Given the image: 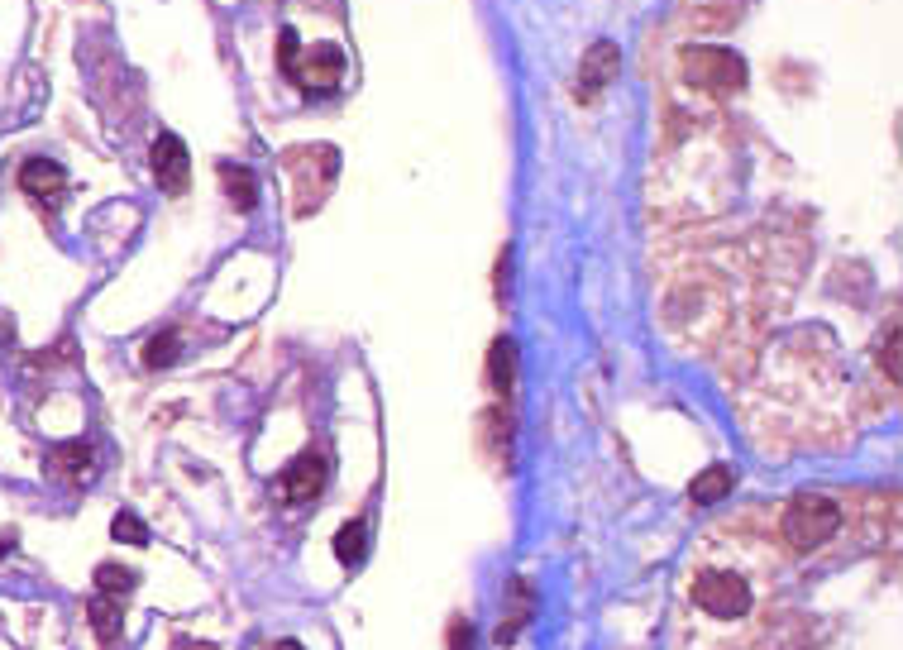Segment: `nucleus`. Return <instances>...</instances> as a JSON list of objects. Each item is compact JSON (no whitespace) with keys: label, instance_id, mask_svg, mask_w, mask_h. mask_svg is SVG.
Returning a JSON list of instances; mask_svg holds the SVG:
<instances>
[{"label":"nucleus","instance_id":"nucleus-1","mask_svg":"<svg viewBox=\"0 0 903 650\" xmlns=\"http://www.w3.org/2000/svg\"><path fill=\"white\" fill-rule=\"evenodd\" d=\"M841 526V507L822 493H798L789 507H784V536L794 550H817L837 536Z\"/></svg>","mask_w":903,"mask_h":650},{"label":"nucleus","instance_id":"nucleus-2","mask_svg":"<svg viewBox=\"0 0 903 650\" xmlns=\"http://www.w3.org/2000/svg\"><path fill=\"white\" fill-rule=\"evenodd\" d=\"M684 82L708 96H736L746 87V58L731 48H688L684 53Z\"/></svg>","mask_w":903,"mask_h":650},{"label":"nucleus","instance_id":"nucleus-3","mask_svg":"<svg viewBox=\"0 0 903 650\" xmlns=\"http://www.w3.org/2000/svg\"><path fill=\"white\" fill-rule=\"evenodd\" d=\"M693 603L703 607L708 617H746L751 612V584L736 574V569H703L698 579H693Z\"/></svg>","mask_w":903,"mask_h":650},{"label":"nucleus","instance_id":"nucleus-4","mask_svg":"<svg viewBox=\"0 0 903 650\" xmlns=\"http://www.w3.org/2000/svg\"><path fill=\"white\" fill-rule=\"evenodd\" d=\"M149 163H153V182H158V187H163L168 196L187 192V177H192V158H187V144H182L177 134H158V139H153Z\"/></svg>","mask_w":903,"mask_h":650},{"label":"nucleus","instance_id":"nucleus-5","mask_svg":"<svg viewBox=\"0 0 903 650\" xmlns=\"http://www.w3.org/2000/svg\"><path fill=\"white\" fill-rule=\"evenodd\" d=\"M325 455H316V450H306V455H297L287 469L278 474V498L282 502H311V498H321V488H325Z\"/></svg>","mask_w":903,"mask_h":650},{"label":"nucleus","instance_id":"nucleus-6","mask_svg":"<svg viewBox=\"0 0 903 650\" xmlns=\"http://www.w3.org/2000/svg\"><path fill=\"white\" fill-rule=\"evenodd\" d=\"M617 67H622V53H617V44H607V39H598V44L583 53V67H579V96H598L612 77H617Z\"/></svg>","mask_w":903,"mask_h":650},{"label":"nucleus","instance_id":"nucleus-7","mask_svg":"<svg viewBox=\"0 0 903 650\" xmlns=\"http://www.w3.org/2000/svg\"><path fill=\"white\" fill-rule=\"evenodd\" d=\"M20 187L34 196V201H43V206H48L53 196H63L67 173L58 168V163H53V158H29V163L20 168Z\"/></svg>","mask_w":903,"mask_h":650},{"label":"nucleus","instance_id":"nucleus-8","mask_svg":"<svg viewBox=\"0 0 903 650\" xmlns=\"http://www.w3.org/2000/svg\"><path fill=\"white\" fill-rule=\"evenodd\" d=\"M311 67H297V82L306 91H321V87H335L344 72V53L340 48H316V53H306Z\"/></svg>","mask_w":903,"mask_h":650},{"label":"nucleus","instance_id":"nucleus-9","mask_svg":"<svg viewBox=\"0 0 903 650\" xmlns=\"http://www.w3.org/2000/svg\"><path fill=\"white\" fill-rule=\"evenodd\" d=\"M86 617H91V627L101 636V646H115L120 641V631H125V607L106 598V593H91L86 598Z\"/></svg>","mask_w":903,"mask_h":650},{"label":"nucleus","instance_id":"nucleus-10","mask_svg":"<svg viewBox=\"0 0 903 650\" xmlns=\"http://www.w3.org/2000/svg\"><path fill=\"white\" fill-rule=\"evenodd\" d=\"M488 378H493V388L502 392V397H512V388H516V345L507 340V335H497V340H493V354H488Z\"/></svg>","mask_w":903,"mask_h":650},{"label":"nucleus","instance_id":"nucleus-11","mask_svg":"<svg viewBox=\"0 0 903 650\" xmlns=\"http://www.w3.org/2000/svg\"><path fill=\"white\" fill-rule=\"evenodd\" d=\"M731 483H736V478H731L727 464H712V469H703V474L693 478V488H688V493H693L698 507H712V502H722L731 493Z\"/></svg>","mask_w":903,"mask_h":650},{"label":"nucleus","instance_id":"nucleus-12","mask_svg":"<svg viewBox=\"0 0 903 650\" xmlns=\"http://www.w3.org/2000/svg\"><path fill=\"white\" fill-rule=\"evenodd\" d=\"M134 588H139V574H134V569H125V564H96V593L125 603Z\"/></svg>","mask_w":903,"mask_h":650},{"label":"nucleus","instance_id":"nucleus-13","mask_svg":"<svg viewBox=\"0 0 903 650\" xmlns=\"http://www.w3.org/2000/svg\"><path fill=\"white\" fill-rule=\"evenodd\" d=\"M364 550H368V521H344L340 531H335V555L340 564H364Z\"/></svg>","mask_w":903,"mask_h":650},{"label":"nucleus","instance_id":"nucleus-14","mask_svg":"<svg viewBox=\"0 0 903 650\" xmlns=\"http://www.w3.org/2000/svg\"><path fill=\"white\" fill-rule=\"evenodd\" d=\"M48 464H53L58 474H67V478H82L86 469H91V445H86V440H67V445H53Z\"/></svg>","mask_w":903,"mask_h":650},{"label":"nucleus","instance_id":"nucleus-15","mask_svg":"<svg viewBox=\"0 0 903 650\" xmlns=\"http://www.w3.org/2000/svg\"><path fill=\"white\" fill-rule=\"evenodd\" d=\"M220 182H225V192H230V201H235L239 211H254L258 187H254V173H249V168H235V163H225V168H220Z\"/></svg>","mask_w":903,"mask_h":650},{"label":"nucleus","instance_id":"nucleus-16","mask_svg":"<svg viewBox=\"0 0 903 650\" xmlns=\"http://www.w3.org/2000/svg\"><path fill=\"white\" fill-rule=\"evenodd\" d=\"M177 349H182L177 330H163V335H153L149 345H144V364H149V369H163V364L177 359Z\"/></svg>","mask_w":903,"mask_h":650},{"label":"nucleus","instance_id":"nucleus-17","mask_svg":"<svg viewBox=\"0 0 903 650\" xmlns=\"http://www.w3.org/2000/svg\"><path fill=\"white\" fill-rule=\"evenodd\" d=\"M110 536L125 541V545H149V526L134 517V512H120V517L110 521Z\"/></svg>","mask_w":903,"mask_h":650},{"label":"nucleus","instance_id":"nucleus-18","mask_svg":"<svg viewBox=\"0 0 903 650\" xmlns=\"http://www.w3.org/2000/svg\"><path fill=\"white\" fill-rule=\"evenodd\" d=\"M880 369L889 373V383H899V325H889V340H884Z\"/></svg>","mask_w":903,"mask_h":650},{"label":"nucleus","instance_id":"nucleus-19","mask_svg":"<svg viewBox=\"0 0 903 650\" xmlns=\"http://www.w3.org/2000/svg\"><path fill=\"white\" fill-rule=\"evenodd\" d=\"M450 646H454V650H473V627H469V622H454Z\"/></svg>","mask_w":903,"mask_h":650},{"label":"nucleus","instance_id":"nucleus-20","mask_svg":"<svg viewBox=\"0 0 903 650\" xmlns=\"http://www.w3.org/2000/svg\"><path fill=\"white\" fill-rule=\"evenodd\" d=\"M5 550H15V531H0V560H5Z\"/></svg>","mask_w":903,"mask_h":650},{"label":"nucleus","instance_id":"nucleus-21","mask_svg":"<svg viewBox=\"0 0 903 650\" xmlns=\"http://www.w3.org/2000/svg\"><path fill=\"white\" fill-rule=\"evenodd\" d=\"M273 650H301V646H297V641H278V646H273Z\"/></svg>","mask_w":903,"mask_h":650}]
</instances>
